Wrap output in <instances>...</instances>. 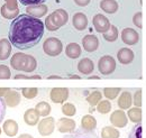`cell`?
<instances>
[{
  "instance_id": "24",
  "label": "cell",
  "mask_w": 146,
  "mask_h": 138,
  "mask_svg": "<svg viewBox=\"0 0 146 138\" xmlns=\"http://www.w3.org/2000/svg\"><path fill=\"white\" fill-rule=\"evenodd\" d=\"M131 104H133V97H131L130 92L124 91V92L120 94L119 99H118V105H119V108H120L121 110H126V109H129V108H130Z\"/></svg>"
},
{
  "instance_id": "21",
  "label": "cell",
  "mask_w": 146,
  "mask_h": 138,
  "mask_svg": "<svg viewBox=\"0 0 146 138\" xmlns=\"http://www.w3.org/2000/svg\"><path fill=\"white\" fill-rule=\"evenodd\" d=\"M11 54V43L7 38L0 39V61L7 60Z\"/></svg>"
},
{
  "instance_id": "36",
  "label": "cell",
  "mask_w": 146,
  "mask_h": 138,
  "mask_svg": "<svg viewBox=\"0 0 146 138\" xmlns=\"http://www.w3.org/2000/svg\"><path fill=\"white\" fill-rule=\"evenodd\" d=\"M21 92L26 99H34L38 93V89L37 88H24Z\"/></svg>"
},
{
  "instance_id": "11",
  "label": "cell",
  "mask_w": 146,
  "mask_h": 138,
  "mask_svg": "<svg viewBox=\"0 0 146 138\" xmlns=\"http://www.w3.org/2000/svg\"><path fill=\"white\" fill-rule=\"evenodd\" d=\"M121 40L127 45H135L139 40V34L133 28H125L121 32Z\"/></svg>"
},
{
  "instance_id": "6",
  "label": "cell",
  "mask_w": 146,
  "mask_h": 138,
  "mask_svg": "<svg viewBox=\"0 0 146 138\" xmlns=\"http://www.w3.org/2000/svg\"><path fill=\"white\" fill-rule=\"evenodd\" d=\"M98 70L102 75H109L116 70V61L112 56L105 55L98 62Z\"/></svg>"
},
{
  "instance_id": "39",
  "label": "cell",
  "mask_w": 146,
  "mask_h": 138,
  "mask_svg": "<svg viewBox=\"0 0 146 138\" xmlns=\"http://www.w3.org/2000/svg\"><path fill=\"white\" fill-rule=\"evenodd\" d=\"M133 98H134V99H133L134 104H135L136 107H139V108H141V105H142V90H137V91L135 92V94H134Z\"/></svg>"
},
{
  "instance_id": "5",
  "label": "cell",
  "mask_w": 146,
  "mask_h": 138,
  "mask_svg": "<svg viewBox=\"0 0 146 138\" xmlns=\"http://www.w3.org/2000/svg\"><path fill=\"white\" fill-rule=\"evenodd\" d=\"M1 16L6 19H15L19 16V8L17 0H6L0 9Z\"/></svg>"
},
{
  "instance_id": "7",
  "label": "cell",
  "mask_w": 146,
  "mask_h": 138,
  "mask_svg": "<svg viewBox=\"0 0 146 138\" xmlns=\"http://www.w3.org/2000/svg\"><path fill=\"white\" fill-rule=\"evenodd\" d=\"M92 24H93V27L97 31V33H101V34L107 33L111 26L109 19L101 14H97L96 16H93Z\"/></svg>"
},
{
  "instance_id": "44",
  "label": "cell",
  "mask_w": 146,
  "mask_h": 138,
  "mask_svg": "<svg viewBox=\"0 0 146 138\" xmlns=\"http://www.w3.org/2000/svg\"><path fill=\"white\" fill-rule=\"evenodd\" d=\"M9 90H10L9 88H0V97L3 98V97L6 96V93H7Z\"/></svg>"
},
{
  "instance_id": "3",
  "label": "cell",
  "mask_w": 146,
  "mask_h": 138,
  "mask_svg": "<svg viewBox=\"0 0 146 138\" xmlns=\"http://www.w3.org/2000/svg\"><path fill=\"white\" fill-rule=\"evenodd\" d=\"M69 20V15L64 9H56L45 19V27L47 31L54 32L64 26Z\"/></svg>"
},
{
  "instance_id": "28",
  "label": "cell",
  "mask_w": 146,
  "mask_h": 138,
  "mask_svg": "<svg viewBox=\"0 0 146 138\" xmlns=\"http://www.w3.org/2000/svg\"><path fill=\"white\" fill-rule=\"evenodd\" d=\"M120 133L113 127H105L101 130V138H119Z\"/></svg>"
},
{
  "instance_id": "29",
  "label": "cell",
  "mask_w": 146,
  "mask_h": 138,
  "mask_svg": "<svg viewBox=\"0 0 146 138\" xmlns=\"http://www.w3.org/2000/svg\"><path fill=\"white\" fill-rule=\"evenodd\" d=\"M35 109L39 113V116H42V117H47L51 113V105H50V104H47L45 101L38 102L36 104V107H35Z\"/></svg>"
},
{
  "instance_id": "2",
  "label": "cell",
  "mask_w": 146,
  "mask_h": 138,
  "mask_svg": "<svg viewBox=\"0 0 146 138\" xmlns=\"http://www.w3.org/2000/svg\"><path fill=\"white\" fill-rule=\"evenodd\" d=\"M11 68L17 71H23L26 73H32L37 68V62L34 56L25 53H15L10 60Z\"/></svg>"
},
{
  "instance_id": "20",
  "label": "cell",
  "mask_w": 146,
  "mask_h": 138,
  "mask_svg": "<svg viewBox=\"0 0 146 138\" xmlns=\"http://www.w3.org/2000/svg\"><path fill=\"white\" fill-rule=\"evenodd\" d=\"M24 120L28 126H35L39 122V113L37 110L34 109H28L24 113Z\"/></svg>"
},
{
  "instance_id": "32",
  "label": "cell",
  "mask_w": 146,
  "mask_h": 138,
  "mask_svg": "<svg viewBox=\"0 0 146 138\" xmlns=\"http://www.w3.org/2000/svg\"><path fill=\"white\" fill-rule=\"evenodd\" d=\"M101 92L100 91H98V90H96V91H93L91 92L88 97H87V101H88V104H90V105H97V104H99L100 101H101Z\"/></svg>"
},
{
  "instance_id": "25",
  "label": "cell",
  "mask_w": 146,
  "mask_h": 138,
  "mask_svg": "<svg viewBox=\"0 0 146 138\" xmlns=\"http://www.w3.org/2000/svg\"><path fill=\"white\" fill-rule=\"evenodd\" d=\"M81 128L89 130V131H93L97 128V120L94 117H92L91 115H86L82 117L81 119Z\"/></svg>"
},
{
  "instance_id": "9",
  "label": "cell",
  "mask_w": 146,
  "mask_h": 138,
  "mask_svg": "<svg viewBox=\"0 0 146 138\" xmlns=\"http://www.w3.org/2000/svg\"><path fill=\"white\" fill-rule=\"evenodd\" d=\"M50 98L54 104H64L69 98L68 88H53L50 92Z\"/></svg>"
},
{
  "instance_id": "37",
  "label": "cell",
  "mask_w": 146,
  "mask_h": 138,
  "mask_svg": "<svg viewBox=\"0 0 146 138\" xmlns=\"http://www.w3.org/2000/svg\"><path fill=\"white\" fill-rule=\"evenodd\" d=\"M133 23H134V25H135L136 27H138V28H142V27H143V14H142V11H138V13H136V14L134 15V17H133Z\"/></svg>"
},
{
  "instance_id": "45",
  "label": "cell",
  "mask_w": 146,
  "mask_h": 138,
  "mask_svg": "<svg viewBox=\"0 0 146 138\" xmlns=\"http://www.w3.org/2000/svg\"><path fill=\"white\" fill-rule=\"evenodd\" d=\"M18 138H33V136H31V135H28V134H21Z\"/></svg>"
},
{
  "instance_id": "26",
  "label": "cell",
  "mask_w": 146,
  "mask_h": 138,
  "mask_svg": "<svg viewBox=\"0 0 146 138\" xmlns=\"http://www.w3.org/2000/svg\"><path fill=\"white\" fill-rule=\"evenodd\" d=\"M81 53H82L81 47H80V45L76 44V43H70V44L65 47V54H66V56L70 57V58H73V60L80 57Z\"/></svg>"
},
{
  "instance_id": "43",
  "label": "cell",
  "mask_w": 146,
  "mask_h": 138,
  "mask_svg": "<svg viewBox=\"0 0 146 138\" xmlns=\"http://www.w3.org/2000/svg\"><path fill=\"white\" fill-rule=\"evenodd\" d=\"M90 1H91V0H74V2H75L78 6H80V7H86V6H88V5L90 3Z\"/></svg>"
},
{
  "instance_id": "40",
  "label": "cell",
  "mask_w": 146,
  "mask_h": 138,
  "mask_svg": "<svg viewBox=\"0 0 146 138\" xmlns=\"http://www.w3.org/2000/svg\"><path fill=\"white\" fill-rule=\"evenodd\" d=\"M6 108H7V104L5 102V99L0 97V123L2 122V119L5 118V115H6Z\"/></svg>"
},
{
  "instance_id": "42",
  "label": "cell",
  "mask_w": 146,
  "mask_h": 138,
  "mask_svg": "<svg viewBox=\"0 0 146 138\" xmlns=\"http://www.w3.org/2000/svg\"><path fill=\"white\" fill-rule=\"evenodd\" d=\"M15 79H17V80H19V79H42L40 78V75H24V74H17V75H15Z\"/></svg>"
},
{
  "instance_id": "19",
  "label": "cell",
  "mask_w": 146,
  "mask_h": 138,
  "mask_svg": "<svg viewBox=\"0 0 146 138\" xmlns=\"http://www.w3.org/2000/svg\"><path fill=\"white\" fill-rule=\"evenodd\" d=\"M94 70V64L90 58L86 57V58H82L79 63H78V71L84 75H89L91 74Z\"/></svg>"
},
{
  "instance_id": "1",
  "label": "cell",
  "mask_w": 146,
  "mask_h": 138,
  "mask_svg": "<svg viewBox=\"0 0 146 138\" xmlns=\"http://www.w3.org/2000/svg\"><path fill=\"white\" fill-rule=\"evenodd\" d=\"M45 25L39 18L28 14H21L16 17L9 27V40L18 50L35 47L44 35Z\"/></svg>"
},
{
  "instance_id": "14",
  "label": "cell",
  "mask_w": 146,
  "mask_h": 138,
  "mask_svg": "<svg viewBox=\"0 0 146 138\" xmlns=\"http://www.w3.org/2000/svg\"><path fill=\"white\" fill-rule=\"evenodd\" d=\"M57 130L60 133H72L75 130V121L70 118H61L57 121Z\"/></svg>"
},
{
  "instance_id": "13",
  "label": "cell",
  "mask_w": 146,
  "mask_h": 138,
  "mask_svg": "<svg viewBox=\"0 0 146 138\" xmlns=\"http://www.w3.org/2000/svg\"><path fill=\"white\" fill-rule=\"evenodd\" d=\"M48 7L45 5H34V6H27L26 7V13L33 17L40 18L43 16H45L47 14Z\"/></svg>"
},
{
  "instance_id": "22",
  "label": "cell",
  "mask_w": 146,
  "mask_h": 138,
  "mask_svg": "<svg viewBox=\"0 0 146 138\" xmlns=\"http://www.w3.org/2000/svg\"><path fill=\"white\" fill-rule=\"evenodd\" d=\"M3 131L7 136L9 137H14L17 135L18 133V123L13 119H8L3 122Z\"/></svg>"
},
{
  "instance_id": "34",
  "label": "cell",
  "mask_w": 146,
  "mask_h": 138,
  "mask_svg": "<svg viewBox=\"0 0 146 138\" xmlns=\"http://www.w3.org/2000/svg\"><path fill=\"white\" fill-rule=\"evenodd\" d=\"M62 112L65 116H68V117H72V116L75 115V112H76V108H75V105L73 104L65 102V104H63V105H62Z\"/></svg>"
},
{
  "instance_id": "10",
  "label": "cell",
  "mask_w": 146,
  "mask_h": 138,
  "mask_svg": "<svg viewBox=\"0 0 146 138\" xmlns=\"http://www.w3.org/2000/svg\"><path fill=\"white\" fill-rule=\"evenodd\" d=\"M110 122L113 127L124 128L128 123L127 115L123 110H116L110 115Z\"/></svg>"
},
{
  "instance_id": "23",
  "label": "cell",
  "mask_w": 146,
  "mask_h": 138,
  "mask_svg": "<svg viewBox=\"0 0 146 138\" xmlns=\"http://www.w3.org/2000/svg\"><path fill=\"white\" fill-rule=\"evenodd\" d=\"M100 8L107 14H115L117 13L119 6L116 0H101Z\"/></svg>"
},
{
  "instance_id": "31",
  "label": "cell",
  "mask_w": 146,
  "mask_h": 138,
  "mask_svg": "<svg viewBox=\"0 0 146 138\" xmlns=\"http://www.w3.org/2000/svg\"><path fill=\"white\" fill-rule=\"evenodd\" d=\"M118 29H117V27L116 26H113V25H111L109 28V31L107 32V33H105L104 34V38L107 40V42H110V43H112V42H115L117 38H118Z\"/></svg>"
},
{
  "instance_id": "12",
  "label": "cell",
  "mask_w": 146,
  "mask_h": 138,
  "mask_svg": "<svg viewBox=\"0 0 146 138\" xmlns=\"http://www.w3.org/2000/svg\"><path fill=\"white\" fill-rule=\"evenodd\" d=\"M82 45H83L84 51L92 53L98 50V47H99V39H98V37L96 35L88 34L83 37Z\"/></svg>"
},
{
  "instance_id": "41",
  "label": "cell",
  "mask_w": 146,
  "mask_h": 138,
  "mask_svg": "<svg viewBox=\"0 0 146 138\" xmlns=\"http://www.w3.org/2000/svg\"><path fill=\"white\" fill-rule=\"evenodd\" d=\"M19 1L25 6H34V5H42L46 0H19Z\"/></svg>"
},
{
  "instance_id": "16",
  "label": "cell",
  "mask_w": 146,
  "mask_h": 138,
  "mask_svg": "<svg viewBox=\"0 0 146 138\" xmlns=\"http://www.w3.org/2000/svg\"><path fill=\"white\" fill-rule=\"evenodd\" d=\"M62 138H99V137H98V135L94 131H89V130H86L83 128H79V129L73 130L72 133L63 136Z\"/></svg>"
},
{
  "instance_id": "30",
  "label": "cell",
  "mask_w": 146,
  "mask_h": 138,
  "mask_svg": "<svg viewBox=\"0 0 146 138\" xmlns=\"http://www.w3.org/2000/svg\"><path fill=\"white\" fill-rule=\"evenodd\" d=\"M120 92H121V88H105L104 89V96L109 100L116 99Z\"/></svg>"
},
{
  "instance_id": "38",
  "label": "cell",
  "mask_w": 146,
  "mask_h": 138,
  "mask_svg": "<svg viewBox=\"0 0 146 138\" xmlns=\"http://www.w3.org/2000/svg\"><path fill=\"white\" fill-rule=\"evenodd\" d=\"M11 71L7 65H0V79H10Z\"/></svg>"
},
{
  "instance_id": "15",
  "label": "cell",
  "mask_w": 146,
  "mask_h": 138,
  "mask_svg": "<svg viewBox=\"0 0 146 138\" xmlns=\"http://www.w3.org/2000/svg\"><path fill=\"white\" fill-rule=\"evenodd\" d=\"M134 57H135L134 52H133L131 50L127 48V47L120 48V50L118 51V53H117V58H118L119 63L125 64V65L130 64V63L134 61Z\"/></svg>"
},
{
  "instance_id": "35",
  "label": "cell",
  "mask_w": 146,
  "mask_h": 138,
  "mask_svg": "<svg viewBox=\"0 0 146 138\" xmlns=\"http://www.w3.org/2000/svg\"><path fill=\"white\" fill-rule=\"evenodd\" d=\"M128 138H143V130H142V125L141 123H136L133 129L130 130Z\"/></svg>"
},
{
  "instance_id": "27",
  "label": "cell",
  "mask_w": 146,
  "mask_h": 138,
  "mask_svg": "<svg viewBox=\"0 0 146 138\" xmlns=\"http://www.w3.org/2000/svg\"><path fill=\"white\" fill-rule=\"evenodd\" d=\"M128 118L135 123L142 122V109L139 107H135L128 110Z\"/></svg>"
},
{
  "instance_id": "18",
  "label": "cell",
  "mask_w": 146,
  "mask_h": 138,
  "mask_svg": "<svg viewBox=\"0 0 146 138\" xmlns=\"http://www.w3.org/2000/svg\"><path fill=\"white\" fill-rule=\"evenodd\" d=\"M3 99H5V102H6V104H7L8 107L15 108V107H17L19 104V102H20V94H19L16 90H11V89H10V90L6 93V96L3 97Z\"/></svg>"
},
{
  "instance_id": "33",
  "label": "cell",
  "mask_w": 146,
  "mask_h": 138,
  "mask_svg": "<svg viewBox=\"0 0 146 138\" xmlns=\"http://www.w3.org/2000/svg\"><path fill=\"white\" fill-rule=\"evenodd\" d=\"M111 110V104L109 100H101L97 104V111L100 113H108Z\"/></svg>"
},
{
  "instance_id": "49",
  "label": "cell",
  "mask_w": 146,
  "mask_h": 138,
  "mask_svg": "<svg viewBox=\"0 0 146 138\" xmlns=\"http://www.w3.org/2000/svg\"><path fill=\"white\" fill-rule=\"evenodd\" d=\"M0 134H1V129H0Z\"/></svg>"
},
{
  "instance_id": "4",
  "label": "cell",
  "mask_w": 146,
  "mask_h": 138,
  "mask_svg": "<svg viewBox=\"0 0 146 138\" xmlns=\"http://www.w3.org/2000/svg\"><path fill=\"white\" fill-rule=\"evenodd\" d=\"M43 50L48 56H58L63 51L62 42L56 37L47 38L43 44Z\"/></svg>"
},
{
  "instance_id": "8",
  "label": "cell",
  "mask_w": 146,
  "mask_h": 138,
  "mask_svg": "<svg viewBox=\"0 0 146 138\" xmlns=\"http://www.w3.org/2000/svg\"><path fill=\"white\" fill-rule=\"evenodd\" d=\"M55 120L53 117H45L38 122V133L42 136H48L54 131Z\"/></svg>"
},
{
  "instance_id": "17",
  "label": "cell",
  "mask_w": 146,
  "mask_h": 138,
  "mask_svg": "<svg viewBox=\"0 0 146 138\" xmlns=\"http://www.w3.org/2000/svg\"><path fill=\"white\" fill-rule=\"evenodd\" d=\"M72 24L75 29L78 31H84L88 26V18L83 13H76L74 14L72 19Z\"/></svg>"
},
{
  "instance_id": "46",
  "label": "cell",
  "mask_w": 146,
  "mask_h": 138,
  "mask_svg": "<svg viewBox=\"0 0 146 138\" xmlns=\"http://www.w3.org/2000/svg\"><path fill=\"white\" fill-rule=\"evenodd\" d=\"M47 79H61V76H58V75H51Z\"/></svg>"
},
{
  "instance_id": "48",
  "label": "cell",
  "mask_w": 146,
  "mask_h": 138,
  "mask_svg": "<svg viewBox=\"0 0 146 138\" xmlns=\"http://www.w3.org/2000/svg\"><path fill=\"white\" fill-rule=\"evenodd\" d=\"M89 79H99V76H97V75H94V76H90Z\"/></svg>"
},
{
  "instance_id": "47",
  "label": "cell",
  "mask_w": 146,
  "mask_h": 138,
  "mask_svg": "<svg viewBox=\"0 0 146 138\" xmlns=\"http://www.w3.org/2000/svg\"><path fill=\"white\" fill-rule=\"evenodd\" d=\"M70 78H71V79H80V76H79V75H71Z\"/></svg>"
}]
</instances>
